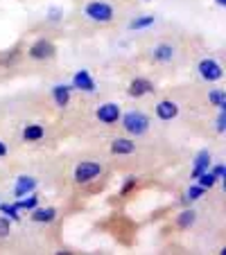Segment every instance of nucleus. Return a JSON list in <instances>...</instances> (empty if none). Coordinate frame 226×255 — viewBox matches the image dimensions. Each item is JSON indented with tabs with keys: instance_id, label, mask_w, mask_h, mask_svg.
<instances>
[{
	"instance_id": "nucleus-1",
	"label": "nucleus",
	"mask_w": 226,
	"mask_h": 255,
	"mask_svg": "<svg viewBox=\"0 0 226 255\" xmlns=\"http://www.w3.org/2000/svg\"><path fill=\"white\" fill-rule=\"evenodd\" d=\"M102 172H104L102 163H97V160H82L72 169V183L79 185V188H86V185H91L93 181H97L102 176Z\"/></svg>"
},
{
	"instance_id": "nucleus-2",
	"label": "nucleus",
	"mask_w": 226,
	"mask_h": 255,
	"mask_svg": "<svg viewBox=\"0 0 226 255\" xmlns=\"http://www.w3.org/2000/svg\"><path fill=\"white\" fill-rule=\"evenodd\" d=\"M120 122H122V129H125L127 135H131V138H140V135L149 133V129H152L149 116H145V113H140V111H127L125 116H120Z\"/></svg>"
},
{
	"instance_id": "nucleus-3",
	"label": "nucleus",
	"mask_w": 226,
	"mask_h": 255,
	"mask_svg": "<svg viewBox=\"0 0 226 255\" xmlns=\"http://www.w3.org/2000/svg\"><path fill=\"white\" fill-rule=\"evenodd\" d=\"M84 16L88 20H93V23L104 25V23H113L116 9H113V5L104 2V0H91V2L84 5Z\"/></svg>"
},
{
	"instance_id": "nucleus-4",
	"label": "nucleus",
	"mask_w": 226,
	"mask_h": 255,
	"mask_svg": "<svg viewBox=\"0 0 226 255\" xmlns=\"http://www.w3.org/2000/svg\"><path fill=\"white\" fill-rule=\"evenodd\" d=\"M197 72H199V77L208 84H215V82L224 79V68H222V63L215 61V59H202V61L197 63Z\"/></svg>"
},
{
	"instance_id": "nucleus-5",
	"label": "nucleus",
	"mask_w": 226,
	"mask_h": 255,
	"mask_svg": "<svg viewBox=\"0 0 226 255\" xmlns=\"http://www.w3.org/2000/svg\"><path fill=\"white\" fill-rule=\"evenodd\" d=\"M120 116L122 111L116 102H104V104H100L95 109V120L104 127H116L120 122Z\"/></svg>"
},
{
	"instance_id": "nucleus-6",
	"label": "nucleus",
	"mask_w": 226,
	"mask_h": 255,
	"mask_svg": "<svg viewBox=\"0 0 226 255\" xmlns=\"http://www.w3.org/2000/svg\"><path fill=\"white\" fill-rule=\"evenodd\" d=\"M54 54H57V45L48 39L34 41V43L27 48V57L34 59V61H48V59H52Z\"/></svg>"
},
{
	"instance_id": "nucleus-7",
	"label": "nucleus",
	"mask_w": 226,
	"mask_h": 255,
	"mask_svg": "<svg viewBox=\"0 0 226 255\" xmlns=\"http://www.w3.org/2000/svg\"><path fill=\"white\" fill-rule=\"evenodd\" d=\"M154 91H156L154 82L147 77H134L129 82V88H127L129 97H134V100H140V97H145V95H152Z\"/></svg>"
},
{
	"instance_id": "nucleus-8",
	"label": "nucleus",
	"mask_w": 226,
	"mask_h": 255,
	"mask_svg": "<svg viewBox=\"0 0 226 255\" xmlns=\"http://www.w3.org/2000/svg\"><path fill=\"white\" fill-rule=\"evenodd\" d=\"M154 113H156V118H159V120L172 122V120H177V118H179L181 109H179V104L174 100H161V102H156Z\"/></svg>"
},
{
	"instance_id": "nucleus-9",
	"label": "nucleus",
	"mask_w": 226,
	"mask_h": 255,
	"mask_svg": "<svg viewBox=\"0 0 226 255\" xmlns=\"http://www.w3.org/2000/svg\"><path fill=\"white\" fill-rule=\"evenodd\" d=\"M72 88H77L82 93H95V79L91 77L88 70H77L72 75Z\"/></svg>"
},
{
	"instance_id": "nucleus-10",
	"label": "nucleus",
	"mask_w": 226,
	"mask_h": 255,
	"mask_svg": "<svg viewBox=\"0 0 226 255\" xmlns=\"http://www.w3.org/2000/svg\"><path fill=\"white\" fill-rule=\"evenodd\" d=\"M136 151V142L131 138H113L111 140V154L113 156H131Z\"/></svg>"
},
{
	"instance_id": "nucleus-11",
	"label": "nucleus",
	"mask_w": 226,
	"mask_h": 255,
	"mask_svg": "<svg viewBox=\"0 0 226 255\" xmlns=\"http://www.w3.org/2000/svg\"><path fill=\"white\" fill-rule=\"evenodd\" d=\"M23 142H41L45 138V127L39 122H29L23 127V133H20Z\"/></svg>"
},
{
	"instance_id": "nucleus-12",
	"label": "nucleus",
	"mask_w": 226,
	"mask_h": 255,
	"mask_svg": "<svg viewBox=\"0 0 226 255\" xmlns=\"http://www.w3.org/2000/svg\"><path fill=\"white\" fill-rule=\"evenodd\" d=\"M70 97H72V86H68V84H57L52 88V100L59 109H66L70 104Z\"/></svg>"
},
{
	"instance_id": "nucleus-13",
	"label": "nucleus",
	"mask_w": 226,
	"mask_h": 255,
	"mask_svg": "<svg viewBox=\"0 0 226 255\" xmlns=\"http://www.w3.org/2000/svg\"><path fill=\"white\" fill-rule=\"evenodd\" d=\"M57 215H59L57 208H39L36 206L29 217H32L34 224H52L54 219H57Z\"/></svg>"
},
{
	"instance_id": "nucleus-14",
	"label": "nucleus",
	"mask_w": 226,
	"mask_h": 255,
	"mask_svg": "<svg viewBox=\"0 0 226 255\" xmlns=\"http://www.w3.org/2000/svg\"><path fill=\"white\" fill-rule=\"evenodd\" d=\"M36 190V178L34 176H18L16 178V185H14V197H25V194L34 192Z\"/></svg>"
},
{
	"instance_id": "nucleus-15",
	"label": "nucleus",
	"mask_w": 226,
	"mask_h": 255,
	"mask_svg": "<svg viewBox=\"0 0 226 255\" xmlns=\"http://www.w3.org/2000/svg\"><path fill=\"white\" fill-rule=\"evenodd\" d=\"M152 57H154L156 63H170L174 59V45L172 43H159L154 48V52H152Z\"/></svg>"
},
{
	"instance_id": "nucleus-16",
	"label": "nucleus",
	"mask_w": 226,
	"mask_h": 255,
	"mask_svg": "<svg viewBox=\"0 0 226 255\" xmlns=\"http://www.w3.org/2000/svg\"><path fill=\"white\" fill-rule=\"evenodd\" d=\"M195 224H197V210H193V208H188V210H181L177 215V228H181V231H188V228H193Z\"/></svg>"
},
{
	"instance_id": "nucleus-17",
	"label": "nucleus",
	"mask_w": 226,
	"mask_h": 255,
	"mask_svg": "<svg viewBox=\"0 0 226 255\" xmlns=\"http://www.w3.org/2000/svg\"><path fill=\"white\" fill-rule=\"evenodd\" d=\"M211 167V154H208L206 149L199 151L197 156H195V167H193V178H197L199 174H204L206 169Z\"/></svg>"
},
{
	"instance_id": "nucleus-18",
	"label": "nucleus",
	"mask_w": 226,
	"mask_h": 255,
	"mask_svg": "<svg viewBox=\"0 0 226 255\" xmlns=\"http://www.w3.org/2000/svg\"><path fill=\"white\" fill-rule=\"evenodd\" d=\"M154 23H156V18H154L152 14L136 16V18L129 23V29H131V32H138V29H147V27H152Z\"/></svg>"
},
{
	"instance_id": "nucleus-19",
	"label": "nucleus",
	"mask_w": 226,
	"mask_h": 255,
	"mask_svg": "<svg viewBox=\"0 0 226 255\" xmlns=\"http://www.w3.org/2000/svg\"><path fill=\"white\" fill-rule=\"evenodd\" d=\"M16 206H18L20 212H23V210H25V212H32L34 208L39 206V197L29 192V194H25V197H20L18 201H16Z\"/></svg>"
},
{
	"instance_id": "nucleus-20",
	"label": "nucleus",
	"mask_w": 226,
	"mask_h": 255,
	"mask_svg": "<svg viewBox=\"0 0 226 255\" xmlns=\"http://www.w3.org/2000/svg\"><path fill=\"white\" fill-rule=\"evenodd\" d=\"M208 102L217 109H226V93L222 88H211L208 91Z\"/></svg>"
},
{
	"instance_id": "nucleus-21",
	"label": "nucleus",
	"mask_w": 226,
	"mask_h": 255,
	"mask_svg": "<svg viewBox=\"0 0 226 255\" xmlns=\"http://www.w3.org/2000/svg\"><path fill=\"white\" fill-rule=\"evenodd\" d=\"M136 188H138V176H127L125 181H122V185H120V192H118V197L127 199Z\"/></svg>"
},
{
	"instance_id": "nucleus-22",
	"label": "nucleus",
	"mask_w": 226,
	"mask_h": 255,
	"mask_svg": "<svg viewBox=\"0 0 226 255\" xmlns=\"http://www.w3.org/2000/svg\"><path fill=\"white\" fill-rule=\"evenodd\" d=\"M195 183H199V185H202V188L211 190L213 185L217 183V178H215V174H213V172H208V169H206V172H204V174H199V176L195 178Z\"/></svg>"
},
{
	"instance_id": "nucleus-23",
	"label": "nucleus",
	"mask_w": 226,
	"mask_h": 255,
	"mask_svg": "<svg viewBox=\"0 0 226 255\" xmlns=\"http://www.w3.org/2000/svg\"><path fill=\"white\" fill-rule=\"evenodd\" d=\"M0 212H2V215H7L11 219V222H18L20 219V215H18V206H16V203H0Z\"/></svg>"
},
{
	"instance_id": "nucleus-24",
	"label": "nucleus",
	"mask_w": 226,
	"mask_h": 255,
	"mask_svg": "<svg viewBox=\"0 0 226 255\" xmlns=\"http://www.w3.org/2000/svg\"><path fill=\"white\" fill-rule=\"evenodd\" d=\"M204 194H206V188H202L199 183H195V185H190V188H188L186 199H188V201H197V199H202Z\"/></svg>"
},
{
	"instance_id": "nucleus-25",
	"label": "nucleus",
	"mask_w": 226,
	"mask_h": 255,
	"mask_svg": "<svg viewBox=\"0 0 226 255\" xmlns=\"http://www.w3.org/2000/svg\"><path fill=\"white\" fill-rule=\"evenodd\" d=\"M11 235V219L9 217H0V240H7Z\"/></svg>"
},
{
	"instance_id": "nucleus-26",
	"label": "nucleus",
	"mask_w": 226,
	"mask_h": 255,
	"mask_svg": "<svg viewBox=\"0 0 226 255\" xmlns=\"http://www.w3.org/2000/svg\"><path fill=\"white\" fill-rule=\"evenodd\" d=\"M215 131L217 133H224L226 131V109H220V116L215 120Z\"/></svg>"
},
{
	"instance_id": "nucleus-27",
	"label": "nucleus",
	"mask_w": 226,
	"mask_h": 255,
	"mask_svg": "<svg viewBox=\"0 0 226 255\" xmlns=\"http://www.w3.org/2000/svg\"><path fill=\"white\" fill-rule=\"evenodd\" d=\"M211 172H213V174H215V178H217V181H222V178H224V176H226V167H224V163H217V165H215V167H213V169H211Z\"/></svg>"
},
{
	"instance_id": "nucleus-28",
	"label": "nucleus",
	"mask_w": 226,
	"mask_h": 255,
	"mask_svg": "<svg viewBox=\"0 0 226 255\" xmlns=\"http://www.w3.org/2000/svg\"><path fill=\"white\" fill-rule=\"evenodd\" d=\"M16 57H20V50H18V48H16V50H11V52H9V54H7V57H5V59H2V66H9V63H11V61H14V59H16Z\"/></svg>"
},
{
	"instance_id": "nucleus-29",
	"label": "nucleus",
	"mask_w": 226,
	"mask_h": 255,
	"mask_svg": "<svg viewBox=\"0 0 226 255\" xmlns=\"http://www.w3.org/2000/svg\"><path fill=\"white\" fill-rule=\"evenodd\" d=\"M48 20H54V23H59V20H61V9H50L48 11Z\"/></svg>"
},
{
	"instance_id": "nucleus-30",
	"label": "nucleus",
	"mask_w": 226,
	"mask_h": 255,
	"mask_svg": "<svg viewBox=\"0 0 226 255\" xmlns=\"http://www.w3.org/2000/svg\"><path fill=\"white\" fill-rule=\"evenodd\" d=\"M7 151H9V149H7V144L2 142V140H0V158H5V156H7Z\"/></svg>"
},
{
	"instance_id": "nucleus-31",
	"label": "nucleus",
	"mask_w": 226,
	"mask_h": 255,
	"mask_svg": "<svg viewBox=\"0 0 226 255\" xmlns=\"http://www.w3.org/2000/svg\"><path fill=\"white\" fill-rule=\"evenodd\" d=\"M57 253H59V255H72V253H75V251H68V249H61V251H57Z\"/></svg>"
},
{
	"instance_id": "nucleus-32",
	"label": "nucleus",
	"mask_w": 226,
	"mask_h": 255,
	"mask_svg": "<svg viewBox=\"0 0 226 255\" xmlns=\"http://www.w3.org/2000/svg\"><path fill=\"white\" fill-rule=\"evenodd\" d=\"M215 2H217L220 7H226V0H215Z\"/></svg>"
},
{
	"instance_id": "nucleus-33",
	"label": "nucleus",
	"mask_w": 226,
	"mask_h": 255,
	"mask_svg": "<svg viewBox=\"0 0 226 255\" xmlns=\"http://www.w3.org/2000/svg\"><path fill=\"white\" fill-rule=\"evenodd\" d=\"M140 2H149V0H140Z\"/></svg>"
}]
</instances>
